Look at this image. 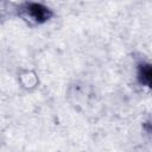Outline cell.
<instances>
[{
	"mask_svg": "<svg viewBox=\"0 0 152 152\" xmlns=\"http://www.w3.org/2000/svg\"><path fill=\"white\" fill-rule=\"evenodd\" d=\"M18 14L27 23L39 25L44 24L52 17V11L38 2H25L19 7Z\"/></svg>",
	"mask_w": 152,
	"mask_h": 152,
	"instance_id": "cell-1",
	"label": "cell"
},
{
	"mask_svg": "<svg viewBox=\"0 0 152 152\" xmlns=\"http://www.w3.org/2000/svg\"><path fill=\"white\" fill-rule=\"evenodd\" d=\"M138 81L141 86L151 87V84H152V66L150 63H140L138 65Z\"/></svg>",
	"mask_w": 152,
	"mask_h": 152,
	"instance_id": "cell-2",
	"label": "cell"
}]
</instances>
